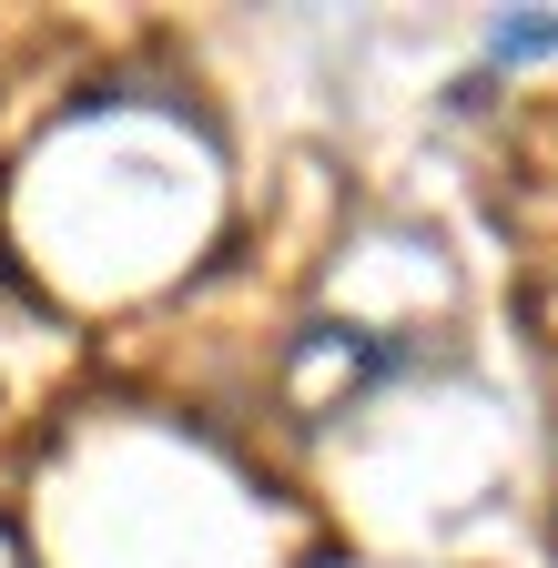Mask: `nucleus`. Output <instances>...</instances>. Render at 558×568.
<instances>
[{
    "label": "nucleus",
    "instance_id": "f257e3e1",
    "mask_svg": "<svg viewBox=\"0 0 558 568\" xmlns=\"http://www.w3.org/2000/svg\"><path fill=\"white\" fill-rule=\"evenodd\" d=\"M548 51H558V11L498 21V31H487V82H498V71H518V61H548Z\"/></svg>",
    "mask_w": 558,
    "mask_h": 568
}]
</instances>
